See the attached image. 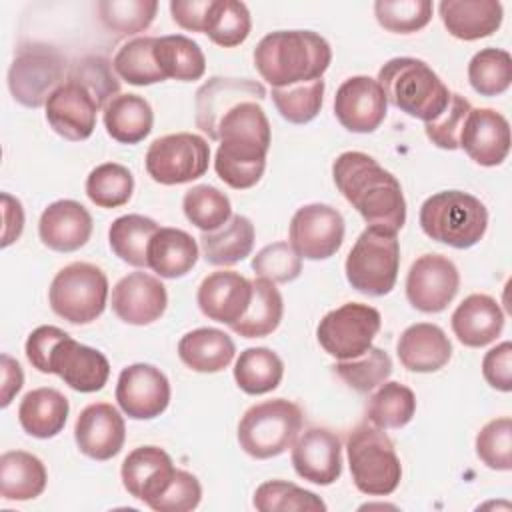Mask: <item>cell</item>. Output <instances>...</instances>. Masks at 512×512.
I'll return each mask as SVG.
<instances>
[{"mask_svg": "<svg viewBox=\"0 0 512 512\" xmlns=\"http://www.w3.org/2000/svg\"><path fill=\"white\" fill-rule=\"evenodd\" d=\"M218 142L214 158L218 178L236 190L256 186L264 174L272 142L270 122L260 102L236 104L218 124Z\"/></svg>", "mask_w": 512, "mask_h": 512, "instance_id": "1", "label": "cell"}, {"mask_svg": "<svg viewBox=\"0 0 512 512\" xmlns=\"http://www.w3.org/2000/svg\"><path fill=\"white\" fill-rule=\"evenodd\" d=\"M332 178L368 226L398 234L406 222V200L394 174L384 170L372 156L348 150L334 160Z\"/></svg>", "mask_w": 512, "mask_h": 512, "instance_id": "2", "label": "cell"}, {"mask_svg": "<svg viewBox=\"0 0 512 512\" xmlns=\"http://www.w3.org/2000/svg\"><path fill=\"white\" fill-rule=\"evenodd\" d=\"M330 62L328 40L312 30H276L254 48V66L272 88L320 80Z\"/></svg>", "mask_w": 512, "mask_h": 512, "instance_id": "3", "label": "cell"}, {"mask_svg": "<svg viewBox=\"0 0 512 512\" xmlns=\"http://www.w3.org/2000/svg\"><path fill=\"white\" fill-rule=\"evenodd\" d=\"M378 84L386 100L400 112L432 122L448 106L450 90L440 76L418 58L400 56L388 60L378 70Z\"/></svg>", "mask_w": 512, "mask_h": 512, "instance_id": "4", "label": "cell"}, {"mask_svg": "<svg viewBox=\"0 0 512 512\" xmlns=\"http://www.w3.org/2000/svg\"><path fill=\"white\" fill-rule=\"evenodd\" d=\"M418 220L422 232L434 242L464 250L486 234L488 210L468 192L444 190L422 202Z\"/></svg>", "mask_w": 512, "mask_h": 512, "instance_id": "5", "label": "cell"}, {"mask_svg": "<svg viewBox=\"0 0 512 512\" xmlns=\"http://www.w3.org/2000/svg\"><path fill=\"white\" fill-rule=\"evenodd\" d=\"M354 486L368 496L392 494L402 478V464L392 440L372 424H358L346 440Z\"/></svg>", "mask_w": 512, "mask_h": 512, "instance_id": "6", "label": "cell"}, {"mask_svg": "<svg viewBox=\"0 0 512 512\" xmlns=\"http://www.w3.org/2000/svg\"><path fill=\"white\" fill-rule=\"evenodd\" d=\"M302 430V410L286 398H274L250 406L238 422L240 448L256 458L268 460L286 452Z\"/></svg>", "mask_w": 512, "mask_h": 512, "instance_id": "7", "label": "cell"}, {"mask_svg": "<svg viewBox=\"0 0 512 512\" xmlns=\"http://www.w3.org/2000/svg\"><path fill=\"white\" fill-rule=\"evenodd\" d=\"M400 244L394 232L366 226L346 256V280L366 296L388 294L398 278Z\"/></svg>", "mask_w": 512, "mask_h": 512, "instance_id": "8", "label": "cell"}, {"mask_svg": "<svg viewBox=\"0 0 512 512\" xmlns=\"http://www.w3.org/2000/svg\"><path fill=\"white\" fill-rule=\"evenodd\" d=\"M108 278L90 262H72L56 272L48 302L56 316L70 324H90L106 308Z\"/></svg>", "mask_w": 512, "mask_h": 512, "instance_id": "9", "label": "cell"}, {"mask_svg": "<svg viewBox=\"0 0 512 512\" xmlns=\"http://www.w3.org/2000/svg\"><path fill=\"white\" fill-rule=\"evenodd\" d=\"M66 58L44 42H30L16 50L8 70V88L12 98L26 108H40L50 94L64 84Z\"/></svg>", "mask_w": 512, "mask_h": 512, "instance_id": "10", "label": "cell"}, {"mask_svg": "<svg viewBox=\"0 0 512 512\" xmlns=\"http://www.w3.org/2000/svg\"><path fill=\"white\" fill-rule=\"evenodd\" d=\"M210 162L208 142L192 132H176L156 138L146 150L148 176L164 186L192 182L206 174Z\"/></svg>", "mask_w": 512, "mask_h": 512, "instance_id": "11", "label": "cell"}, {"mask_svg": "<svg viewBox=\"0 0 512 512\" xmlns=\"http://www.w3.org/2000/svg\"><path fill=\"white\" fill-rule=\"evenodd\" d=\"M382 324L380 312L362 302H346L330 310L316 328L320 346L336 360L362 356L378 334Z\"/></svg>", "mask_w": 512, "mask_h": 512, "instance_id": "12", "label": "cell"}, {"mask_svg": "<svg viewBox=\"0 0 512 512\" xmlns=\"http://www.w3.org/2000/svg\"><path fill=\"white\" fill-rule=\"evenodd\" d=\"M344 218L328 204H306L290 220V246L300 258L326 260L334 256L344 240Z\"/></svg>", "mask_w": 512, "mask_h": 512, "instance_id": "13", "label": "cell"}, {"mask_svg": "<svg viewBox=\"0 0 512 512\" xmlns=\"http://www.w3.org/2000/svg\"><path fill=\"white\" fill-rule=\"evenodd\" d=\"M460 274L454 262L442 254L418 256L406 276L408 302L426 314L442 312L458 294Z\"/></svg>", "mask_w": 512, "mask_h": 512, "instance_id": "14", "label": "cell"}, {"mask_svg": "<svg viewBox=\"0 0 512 512\" xmlns=\"http://www.w3.org/2000/svg\"><path fill=\"white\" fill-rule=\"evenodd\" d=\"M116 402L132 420H152L170 404V382L152 364H130L122 368L116 382Z\"/></svg>", "mask_w": 512, "mask_h": 512, "instance_id": "15", "label": "cell"}, {"mask_svg": "<svg viewBox=\"0 0 512 512\" xmlns=\"http://www.w3.org/2000/svg\"><path fill=\"white\" fill-rule=\"evenodd\" d=\"M388 100L378 80L370 76H352L344 80L334 96V114L338 122L356 134L374 132L386 118Z\"/></svg>", "mask_w": 512, "mask_h": 512, "instance_id": "16", "label": "cell"}, {"mask_svg": "<svg viewBox=\"0 0 512 512\" xmlns=\"http://www.w3.org/2000/svg\"><path fill=\"white\" fill-rule=\"evenodd\" d=\"M266 98V88L250 78L214 76L196 92V126L210 138L218 140L220 120L240 102Z\"/></svg>", "mask_w": 512, "mask_h": 512, "instance_id": "17", "label": "cell"}, {"mask_svg": "<svg viewBox=\"0 0 512 512\" xmlns=\"http://www.w3.org/2000/svg\"><path fill=\"white\" fill-rule=\"evenodd\" d=\"M48 374L60 376L76 392L90 394L102 390L108 382L110 362L100 350L80 344L68 334L54 346Z\"/></svg>", "mask_w": 512, "mask_h": 512, "instance_id": "18", "label": "cell"}, {"mask_svg": "<svg viewBox=\"0 0 512 512\" xmlns=\"http://www.w3.org/2000/svg\"><path fill=\"white\" fill-rule=\"evenodd\" d=\"M296 474L312 484L330 486L342 474V444L328 428H308L292 444Z\"/></svg>", "mask_w": 512, "mask_h": 512, "instance_id": "19", "label": "cell"}, {"mask_svg": "<svg viewBox=\"0 0 512 512\" xmlns=\"http://www.w3.org/2000/svg\"><path fill=\"white\" fill-rule=\"evenodd\" d=\"M166 306V286L148 272H130L112 288V310L126 324H152L164 314Z\"/></svg>", "mask_w": 512, "mask_h": 512, "instance_id": "20", "label": "cell"}, {"mask_svg": "<svg viewBox=\"0 0 512 512\" xmlns=\"http://www.w3.org/2000/svg\"><path fill=\"white\" fill-rule=\"evenodd\" d=\"M74 440L78 450L92 460L114 458L126 440V424L120 412L108 402L86 406L74 424Z\"/></svg>", "mask_w": 512, "mask_h": 512, "instance_id": "21", "label": "cell"}, {"mask_svg": "<svg viewBox=\"0 0 512 512\" xmlns=\"http://www.w3.org/2000/svg\"><path fill=\"white\" fill-rule=\"evenodd\" d=\"M50 128L70 140L80 142L92 136L96 128V112L100 110L94 98L76 82L60 84L44 104Z\"/></svg>", "mask_w": 512, "mask_h": 512, "instance_id": "22", "label": "cell"}, {"mask_svg": "<svg viewBox=\"0 0 512 512\" xmlns=\"http://www.w3.org/2000/svg\"><path fill=\"white\" fill-rule=\"evenodd\" d=\"M460 148L480 166H498L510 152V124L494 108H472L466 116Z\"/></svg>", "mask_w": 512, "mask_h": 512, "instance_id": "23", "label": "cell"}, {"mask_svg": "<svg viewBox=\"0 0 512 512\" xmlns=\"http://www.w3.org/2000/svg\"><path fill=\"white\" fill-rule=\"evenodd\" d=\"M252 298V280L232 270L208 274L196 294L198 308L210 320L232 326L248 310Z\"/></svg>", "mask_w": 512, "mask_h": 512, "instance_id": "24", "label": "cell"}, {"mask_svg": "<svg viewBox=\"0 0 512 512\" xmlns=\"http://www.w3.org/2000/svg\"><path fill=\"white\" fill-rule=\"evenodd\" d=\"M174 472L176 468L170 454L158 446L134 448L120 468L126 492L148 506L168 488Z\"/></svg>", "mask_w": 512, "mask_h": 512, "instance_id": "25", "label": "cell"}, {"mask_svg": "<svg viewBox=\"0 0 512 512\" xmlns=\"http://www.w3.org/2000/svg\"><path fill=\"white\" fill-rule=\"evenodd\" d=\"M38 234L50 250L74 252L90 240L92 216L76 200H56L44 208L38 220Z\"/></svg>", "mask_w": 512, "mask_h": 512, "instance_id": "26", "label": "cell"}, {"mask_svg": "<svg viewBox=\"0 0 512 512\" xmlns=\"http://www.w3.org/2000/svg\"><path fill=\"white\" fill-rule=\"evenodd\" d=\"M396 354L406 370L428 374L448 364L452 356V344L440 326L418 322L400 334Z\"/></svg>", "mask_w": 512, "mask_h": 512, "instance_id": "27", "label": "cell"}, {"mask_svg": "<svg viewBox=\"0 0 512 512\" xmlns=\"http://www.w3.org/2000/svg\"><path fill=\"white\" fill-rule=\"evenodd\" d=\"M450 324L458 342L470 348H482L500 336L504 312L492 296L470 294L456 306Z\"/></svg>", "mask_w": 512, "mask_h": 512, "instance_id": "28", "label": "cell"}, {"mask_svg": "<svg viewBox=\"0 0 512 512\" xmlns=\"http://www.w3.org/2000/svg\"><path fill=\"white\" fill-rule=\"evenodd\" d=\"M438 12L444 28L464 42L494 34L504 16V8L496 0H442Z\"/></svg>", "mask_w": 512, "mask_h": 512, "instance_id": "29", "label": "cell"}, {"mask_svg": "<svg viewBox=\"0 0 512 512\" xmlns=\"http://www.w3.org/2000/svg\"><path fill=\"white\" fill-rule=\"evenodd\" d=\"M68 412V398L56 388L42 386L24 394L18 406V422L26 434L46 440L64 430Z\"/></svg>", "mask_w": 512, "mask_h": 512, "instance_id": "30", "label": "cell"}, {"mask_svg": "<svg viewBox=\"0 0 512 512\" xmlns=\"http://www.w3.org/2000/svg\"><path fill=\"white\" fill-rule=\"evenodd\" d=\"M236 354L234 340L218 328H196L178 342L180 360L194 372L214 374L224 370Z\"/></svg>", "mask_w": 512, "mask_h": 512, "instance_id": "31", "label": "cell"}, {"mask_svg": "<svg viewBox=\"0 0 512 512\" xmlns=\"http://www.w3.org/2000/svg\"><path fill=\"white\" fill-rule=\"evenodd\" d=\"M48 482L42 460L24 450H8L0 456V494L4 500L24 502L38 498Z\"/></svg>", "mask_w": 512, "mask_h": 512, "instance_id": "32", "label": "cell"}, {"mask_svg": "<svg viewBox=\"0 0 512 512\" xmlns=\"http://www.w3.org/2000/svg\"><path fill=\"white\" fill-rule=\"evenodd\" d=\"M198 260L196 240L180 228H160L148 246V268L160 278H182Z\"/></svg>", "mask_w": 512, "mask_h": 512, "instance_id": "33", "label": "cell"}, {"mask_svg": "<svg viewBox=\"0 0 512 512\" xmlns=\"http://www.w3.org/2000/svg\"><path fill=\"white\" fill-rule=\"evenodd\" d=\"M254 224L242 214L230 216V220L214 232H202L200 248L202 256L212 266H232L250 256L254 248Z\"/></svg>", "mask_w": 512, "mask_h": 512, "instance_id": "34", "label": "cell"}, {"mask_svg": "<svg viewBox=\"0 0 512 512\" xmlns=\"http://www.w3.org/2000/svg\"><path fill=\"white\" fill-rule=\"evenodd\" d=\"M104 126L110 138L120 144L142 142L154 124V112L138 94H118L104 106Z\"/></svg>", "mask_w": 512, "mask_h": 512, "instance_id": "35", "label": "cell"}, {"mask_svg": "<svg viewBox=\"0 0 512 512\" xmlns=\"http://www.w3.org/2000/svg\"><path fill=\"white\" fill-rule=\"evenodd\" d=\"M154 60L164 78L192 82L204 76L206 58L202 48L184 34L156 36Z\"/></svg>", "mask_w": 512, "mask_h": 512, "instance_id": "36", "label": "cell"}, {"mask_svg": "<svg viewBox=\"0 0 512 512\" xmlns=\"http://www.w3.org/2000/svg\"><path fill=\"white\" fill-rule=\"evenodd\" d=\"M282 314L284 302L276 284L266 278H256L252 280V298L248 310L230 328L244 338H264L280 326Z\"/></svg>", "mask_w": 512, "mask_h": 512, "instance_id": "37", "label": "cell"}, {"mask_svg": "<svg viewBox=\"0 0 512 512\" xmlns=\"http://www.w3.org/2000/svg\"><path fill=\"white\" fill-rule=\"evenodd\" d=\"M160 230L158 222L142 214H126L116 218L108 230L112 252L126 264L148 268V246Z\"/></svg>", "mask_w": 512, "mask_h": 512, "instance_id": "38", "label": "cell"}, {"mask_svg": "<svg viewBox=\"0 0 512 512\" xmlns=\"http://www.w3.org/2000/svg\"><path fill=\"white\" fill-rule=\"evenodd\" d=\"M284 376V362L280 356L264 346L246 348L234 364V380L246 394L258 396L278 388Z\"/></svg>", "mask_w": 512, "mask_h": 512, "instance_id": "39", "label": "cell"}, {"mask_svg": "<svg viewBox=\"0 0 512 512\" xmlns=\"http://www.w3.org/2000/svg\"><path fill=\"white\" fill-rule=\"evenodd\" d=\"M416 412L414 392L400 382H384L370 396L366 406V418L380 430H392L406 426Z\"/></svg>", "mask_w": 512, "mask_h": 512, "instance_id": "40", "label": "cell"}, {"mask_svg": "<svg viewBox=\"0 0 512 512\" xmlns=\"http://www.w3.org/2000/svg\"><path fill=\"white\" fill-rule=\"evenodd\" d=\"M154 42L156 36H136L122 44L112 58L116 76L132 86L164 82L166 78L154 60Z\"/></svg>", "mask_w": 512, "mask_h": 512, "instance_id": "41", "label": "cell"}, {"mask_svg": "<svg viewBox=\"0 0 512 512\" xmlns=\"http://www.w3.org/2000/svg\"><path fill=\"white\" fill-rule=\"evenodd\" d=\"M102 26L118 36H134L144 32L154 22L158 12L156 0H100L96 4Z\"/></svg>", "mask_w": 512, "mask_h": 512, "instance_id": "42", "label": "cell"}, {"mask_svg": "<svg viewBox=\"0 0 512 512\" xmlns=\"http://www.w3.org/2000/svg\"><path fill=\"white\" fill-rule=\"evenodd\" d=\"M468 82L480 96H498L512 84V56L502 48H482L468 62Z\"/></svg>", "mask_w": 512, "mask_h": 512, "instance_id": "43", "label": "cell"}, {"mask_svg": "<svg viewBox=\"0 0 512 512\" xmlns=\"http://www.w3.org/2000/svg\"><path fill=\"white\" fill-rule=\"evenodd\" d=\"M134 192L132 172L118 162L96 166L86 178V196L100 208L124 206Z\"/></svg>", "mask_w": 512, "mask_h": 512, "instance_id": "44", "label": "cell"}, {"mask_svg": "<svg viewBox=\"0 0 512 512\" xmlns=\"http://www.w3.org/2000/svg\"><path fill=\"white\" fill-rule=\"evenodd\" d=\"M182 210L188 222L202 232H214L224 226L232 216L230 198L210 184H198L186 190Z\"/></svg>", "mask_w": 512, "mask_h": 512, "instance_id": "45", "label": "cell"}, {"mask_svg": "<svg viewBox=\"0 0 512 512\" xmlns=\"http://www.w3.org/2000/svg\"><path fill=\"white\" fill-rule=\"evenodd\" d=\"M252 504L260 512H292V510L324 512L326 510V504L318 494L304 490L286 480L262 482L254 492Z\"/></svg>", "mask_w": 512, "mask_h": 512, "instance_id": "46", "label": "cell"}, {"mask_svg": "<svg viewBox=\"0 0 512 512\" xmlns=\"http://www.w3.org/2000/svg\"><path fill=\"white\" fill-rule=\"evenodd\" d=\"M334 372L356 392H372L384 384L392 374V358L386 350L370 346L362 356L352 360H338Z\"/></svg>", "mask_w": 512, "mask_h": 512, "instance_id": "47", "label": "cell"}, {"mask_svg": "<svg viewBox=\"0 0 512 512\" xmlns=\"http://www.w3.org/2000/svg\"><path fill=\"white\" fill-rule=\"evenodd\" d=\"M272 102L280 116L292 124L314 120L324 102V80L300 82L284 88H272Z\"/></svg>", "mask_w": 512, "mask_h": 512, "instance_id": "48", "label": "cell"}, {"mask_svg": "<svg viewBox=\"0 0 512 512\" xmlns=\"http://www.w3.org/2000/svg\"><path fill=\"white\" fill-rule=\"evenodd\" d=\"M252 28L250 12L244 2L236 0H214L210 22L206 28V36L222 46V48H234L242 44Z\"/></svg>", "mask_w": 512, "mask_h": 512, "instance_id": "49", "label": "cell"}, {"mask_svg": "<svg viewBox=\"0 0 512 512\" xmlns=\"http://www.w3.org/2000/svg\"><path fill=\"white\" fill-rule=\"evenodd\" d=\"M66 80L80 84L102 110L120 92V80L114 66L104 56H86L78 60L68 72Z\"/></svg>", "mask_w": 512, "mask_h": 512, "instance_id": "50", "label": "cell"}, {"mask_svg": "<svg viewBox=\"0 0 512 512\" xmlns=\"http://www.w3.org/2000/svg\"><path fill=\"white\" fill-rule=\"evenodd\" d=\"M430 0H378L374 14L378 24L394 34H412L432 20Z\"/></svg>", "mask_w": 512, "mask_h": 512, "instance_id": "51", "label": "cell"}, {"mask_svg": "<svg viewBox=\"0 0 512 512\" xmlns=\"http://www.w3.org/2000/svg\"><path fill=\"white\" fill-rule=\"evenodd\" d=\"M476 456L490 470H512V420L508 416L486 422L476 434Z\"/></svg>", "mask_w": 512, "mask_h": 512, "instance_id": "52", "label": "cell"}, {"mask_svg": "<svg viewBox=\"0 0 512 512\" xmlns=\"http://www.w3.org/2000/svg\"><path fill=\"white\" fill-rule=\"evenodd\" d=\"M252 270L258 278H266L274 284H286L300 276L302 258L288 242H272L256 252L252 258Z\"/></svg>", "mask_w": 512, "mask_h": 512, "instance_id": "53", "label": "cell"}, {"mask_svg": "<svg viewBox=\"0 0 512 512\" xmlns=\"http://www.w3.org/2000/svg\"><path fill=\"white\" fill-rule=\"evenodd\" d=\"M470 110H472V104L462 94L450 92L446 110L436 120L424 124V132L428 140L442 150L460 148V134Z\"/></svg>", "mask_w": 512, "mask_h": 512, "instance_id": "54", "label": "cell"}, {"mask_svg": "<svg viewBox=\"0 0 512 512\" xmlns=\"http://www.w3.org/2000/svg\"><path fill=\"white\" fill-rule=\"evenodd\" d=\"M202 500V486L198 478L186 470H176L168 488L150 504L156 512H188Z\"/></svg>", "mask_w": 512, "mask_h": 512, "instance_id": "55", "label": "cell"}, {"mask_svg": "<svg viewBox=\"0 0 512 512\" xmlns=\"http://www.w3.org/2000/svg\"><path fill=\"white\" fill-rule=\"evenodd\" d=\"M482 374L492 388L500 392L512 390V344L508 340L496 344L484 354Z\"/></svg>", "mask_w": 512, "mask_h": 512, "instance_id": "56", "label": "cell"}, {"mask_svg": "<svg viewBox=\"0 0 512 512\" xmlns=\"http://www.w3.org/2000/svg\"><path fill=\"white\" fill-rule=\"evenodd\" d=\"M68 336V332H64L58 326H38L36 330L30 332L28 340H26V358L28 362L42 374H48V364H50V354L54 350V346L64 340Z\"/></svg>", "mask_w": 512, "mask_h": 512, "instance_id": "57", "label": "cell"}, {"mask_svg": "<svg viewBox=\"0 0 512 512\" xmlns=\"http://www.w3.org/2000/svg\"><path fill=\"white\" fill-rule=\"evenodd\" d=\"M212 6L214 0H172L170 14L180 28L206 34Z\"/></svg>", "mask_w": 512, "mask_h": 512, "instance_id": "58", "label": "cell"}, {"mask_svg": "<svg viewBox=\"0 0 512 512\" xmlns=\"http://www.w3.org/2000/svg\"><path fill=\"white\" fill-rule=\"evenodd\" d=\"M2 216H4V232H2V246H10L14 240L20 238L24 228V210L18 198L10 196L8 192L2 194Z\"/></svg>", "mask_w": 512, "mask_h": 512, "instance_id": "59", "label": "cell"}, {"mask_svg": "<svg viewBox=\"0 0 512 512\" xmlns=\"http://www.w3.org/2000/svg\"><path fill=\"white\" fill-rule=\"evenodd\" d=\"M22 384H24V372L20 364L12 356L2 354V398H0L2 408H6L12 402V398L20 392Z\"/></svg>", "mask_w": 512, "mask_h": 512, "instance_id": "60", "label": "cell"}]
</instances>
